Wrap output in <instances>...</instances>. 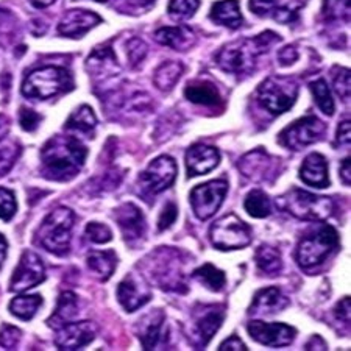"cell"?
I'll return each instance as SVG.
<instances>
[{
    "label": "cell",
    "mask_w": 351,
    "mask_h": 351,
    "mask_svg": "<svg viewBox=\"0 0 351 351\" xmlns=\"http://www.w3.org/2000/svg\"><path fill=\"white\" fill-rule=\"evenodd\" d=\"M88 149L72 136H53L41 152L43 175L47 180L69 181L82 171Z\"/></svg>",
    "instance_id": "cell-1"
},
{
    "label": "cell",
    "mask_w": 351,
    "mask_h": 351,
    "mask_svg": "<svg viewBox=\"0 0 351 351\" xmlns=\"http://www.w3.org/2000/svg\"><path fill=\"white\" fill-rule=\"evenodd\" d=\"M280 36L274 32H264L250 39H239L220 50L216 56L219 67L233 75H250L256 67L258 58L269 50L271 44L278 43Z\"/></svg>",
    "instance_id": "cell-2"
},
{
    "label": "cell",
    "mask_w": 351,
    "mask_h": 351,
    "mask_svg": "<svg viewBox=\"0 0 351 351\" xmlns=\"http://www.w3.org/2000/svg\"><path fill=\"white\" fill-rule=\"evenodd\" d=\"M147 278L169 292H188V282L183 274V259L175 248L160 247L144 259Z\"/></svg>",
    "instance_id": "cell-3"
},
{
    "label": "cell",
    "mask_w": 351,
    "mask_h": 351,
    "mask_svg": "<svg viewBox=\"0 0 351 351\" xmlns=\"http://www.w3.org/2000/svg\"><path fill=\"white\" fill-rule=\"evenodd\" d=\"M73 223H75L73 211L64 206L56 208L38 228L36 242L56 256H64L69 252Z\"/></svg>",
    "instance_id": "cell-4"
},
{
    "label": "cell",
    "mask_w": 351,
    "mask_h": 351,
    "mask_svg": "<svg viewBox=\"0 0 351 351\" xmlns=\"http://www.w3.org/2000/svg\"><path fill=\"white\" fill-rule=\"evenodd\" d=\"M339 243L336 228L328 223H320L308 231L300 239L295 252L297 264L302 269H314L326 261V258L334 252Z\"/></svg>",
    "instance_id": "cell-5"
},
{
    "label": "cell",
    "mask_w": 351,
    "mask_h": 351,
    "mask_svg": "<svg viewBox=\"0 0 351 351\" xmlns=\"http://www.w3.org/2000/svg\"><path fill=\"white\" fill-rule=\"evenodd\" d=\"M73 88L71 73L63 67L45 66L28 73L22 83V94L28 99L47 100Z\"/></svg>",
    "instance_id": "cell-6"
},
{
    "label": "cell",
    "mask_w": 351,
    "mask_h": 351,
    "mask_svg": "<svg viewBox=\"0 0 351 351\" xmlns=\"http://www.w3.org/2000/svg\"><path fill=\"white\" fill-rule=\"evenodd\" d=\"M278 206L292 217L306 222H320L328 219L334 211L330 197L315 195L302 189H291L278 198Z\"/></svg>",
    "instance_id": "cell-7"
},
{
    "label": "cell",
    "mask_w": 351,
    "mask_h": 351,
    "mask_svg": "<svg viewBox=\"0 0 351 351\" xmlns=\"http://www.w3.org/2000/svg\"><path fill=\"white\" fill-rule=\"evenodd\" d=\"M256 94L264 110H267L271 116H280L295 105L298 83L291 77L274 75L259 84Z\"/></svg>",
    "instance_id": "cell-8"
},
{
    "label": "cell",
    "mask_w": 351,
    "mask_h": 351,
    "mask_svg": "<svg viewBox=\"0 0 351 351\" xmlns=\"http://www.w3.org/2000/svg\"><path fill=\"white\" fill-rule=\"evenodd\" d=\"M209 241L217 250H241L252 242V230L236 214H228L211 226Z\"/></svg>",
    "instance_id": "cell-9"
},
{
    "label": "cell",
    "mask_w": 351,
    "mask_h": 351,
    "mask_svg": "<svg viewBox=\"0 0 351 351\" xmlns=\"http://www.w3.org/2000/svg\"><path fill=\"white\" fill-rule=\"evenodd\" d=\"M177 178V162L171 156H158L147 166L145 171L139 175V192L144 200L161 194L171 188Z\"/></svg>",
    "instance_id": "cell-10"
},
{
    "label": "cell",
    "mask_w": 351,
    "mask_h": 351,
    "mask_svg": "<svg viewBox=\"0 0 351 351\" xmlns=\"http://www.w3.org/2000/svg\"><path fill=\"white\" fill-rule=\"evenodd\" d=\"M326 125L315 116H306L292 122L280 133V144L289 150L298 152L306 149L325 138Z\"/></svg>",
    "instance_id": "cell-11"
},
{
    "label": "cell",
    "mask_w": 351,
    "mask_h": 351,
    "mask_svg": "<svg viewBox=\"0 0 351 351\" xmlns=\"http://www.w3.org/2000/svg\"><path fill=\"white\" fill-rule=\"evenodd\" d=\"M225 311L220 304H198L192 313L191 341L198 348H205L223 324Z\"/></svg>",
    "instance_id": "cell-12"
},
{
    "label": "cell",
    "mask_w": 351,
    "mask_h": 351,
    "mask_svg": "<svg viewBox=\"0 0 351 351\" xmlns=\"http://www.w3.org/2000/svg\"><path fill=\"white\" fill-rule=\"evenodd\" d=\"M228 192V183L225 180H213L198 184L191 191V205L194 214L200 220H208L219 211Z\"/></svg>",
    "instance_id": "cell-13"
},
{
    "label": "cell",
    "mask_w": 351,
    "mask_h": 351,
    "mask_svg": "<svg viewBox=\"0 0 351 351\" xmlns=\"http://www.w3.org/2000/svg\"><path fill=\"white\" fill-rule=\"evenodd\" d=\"M237 169L245 178L256 183H265L278 175L280 161L270 156L264 149H254L237 161Z\"/></svg>",
    "instance_id": "cell-14"
},
{
    "label": "cell",
    "mask_w": 351,
    "mask_h": 351,
    "mask_svg": "<svg viewBox=\"0 0 351 351\" xmlns=\"http://www.w3.org/2000/svg\"><path fill=\"white\" fill-rule=\"evenodd\" d=\"M112 217L121 230L122 239L128 245H138L139 242L144 241L147 223L143 211L138 206L133 203H123L112 211Z\"/></svg>",
    "instance_id": "cell-15"
},
{
    "label": "cell",
    "mask_w": 351,
    "mask_h": 351,
    "mask_svg": "<svg viewBox=\"0 0 351 351\" xmlns=\"http://www.w3.org/2000/svg\"><path fill=\"white\" fill-rule=\"evenodd\" d=\"M45 280V270L41 258L30 250L22 254L19 265L16 267L13 278L10 281L11 292H25L28 289L35 287Z\"/></svg>",
    "instance_id": "cell-16"
},
{
    "label": "cell",
    "mask_w": 351,
    "mask_h": 351,
    "mask_svg": "<svg viewBox=\"0 0 351 351\" xmlns=\"http://www.w3.org/2000/svg\"><path fill=\"white\" fill-rule=\"evenodd\" d=\"M138 336L144 350H166L169 342V328L162 311L144 315L138 325Z\"/></svg>",
    "instance_id": "cell-17"
},
{
    "label": "cell",
    "mask_w": 351,
    "mask_h": 351,
    "mask_svg": "<svg viewBox=\"0 0 351 351\" xmlns=\"http://www.w3.org/2000/svg\"><path fill=\"white\" fill-rule=\"evenodd\" d=\"M247 331L253 341L265 345V347H286L291 345L297 336V330L286 324H265V322L253 320L247 325Z\"/></svg>",
    "instance_id": "cell-18"
},
{
    "label": "cell",
    "mask_w": 351,
    "mask_h": 351,
    "mask_svg": "<svg viewBox=\"0 0 351 351\" xmlns=\"http://www.w3.org/2000/svg\"><path fill=\"white\" fill-rule=\"evenodd\" d=\"M97 325L94 322H71L58 328V334L55 337V345L60 350H82L94 341L97 336Z\"/></svg>",
    "instance_id": "cell-19"
},
{
    "label": "cell",
    "mask_w": 351,
    "mask_h": 351,
    "mask_svg": "<svg viewBox=\"0 0 351 351\" xmlns=\"http://www.w3.org/2000/svg\"><path fill=\"white\" fill-rule=\"evenodd\" d=\"M117 300L127 313H134L150 302L152 292L141 276L128 274L117 287Z\"/></svg>",
    "instance_id": "cell-20"
},
{
    "label": "cell",
    "mask_w": 351,
    "mask_h": 351,
    "mask_svg": "<svg viewBox=\"0 0 351 351\" xmlns=\"http://www.w3.org/2000/svg\"><path fill=\"white\" fill-rule=\"evenodd\" d=\"M186 169L188 177L194 178L197 175H206L214 171L220 162V154L216 147L205 144H194L186 152Z\"/></svg>",
    "instance_id": "cell-21"
},
{
    "label": "cell",
    "mask_w": 351,
    "mask_h": 351,
    "mask_svg": "<svg viewBox=\"0 0 351 351\" xmlns=\"http://www.w3.org/2000/svg\"><path fill=\"white\" fill-rule=\"evenodd\" d=\"M101 22L100 16L88 10H71L58 25V33L66 38H82Z\"/></svg>",
    "instance_id": "cell-22"
},
{
    "label": "cell",
    "mask_w": 351,
    "mask_h": 351,
    "mask_svg": "<svg viewBox=\"0 0 351 351\" xmlns=\"http://www.w3.org/2000/svg\"><path fill=\"white\" fill-rule=\"evenodd\" d=\"M289 306V300L286 295H282V292L278 287H265L254 293L253 303L248 314L252 315H270L281 313L282 309Z\"/></svg>",
    "instance_id": "cell-23"
},
{
    "label": "cell",
    "mask_w": 351,
    "mask_h": 351,
    "mask_svg": "<svg viewBox=\"0 0 351 351\" xmlns=\"http://www.w3.org/2000/svg\"><path fill=\"white\" fill-rule=\"evenodd\" d=\"M300 178L303 183L314 188H328L330 175H328V162L320 154H311L300 167Z\"/></svg>",
    "instance_id": "cell-24"
},
{
    "label": "cell",
    "mask_w": 351,
    "mask_h": 351,
    "mask_svg": "<svg viewBox=\"0 0 351 351\" xmlns=\"http://www.w3.org/2000/svg\"><path fill=\"white\" fill-rule=\"evenodd\" d=\"M86 69L90 72V75L105 78L116 75L121 71V66L116 61L111 47H97L88 58Z\"/></svg>",
    "instance_id": "cell-25"
},
{
    "label": "cell",
    "mask_w": 351,
    "mask_h": 351,
    "mask_svg": "<svg viewBox=\"0 0 351 351\" xmlns=\"http://www.w3.org/2000/svg\"><path fill=\"white\" fill-rule=\"evenodd\" d=\"M248 7L256 16L261 18H271L281 24L292 22L295 19V10L281 5V0H250Z\"/></svg>",
    "instance_id": "cell-26"
},
{
    "label": "cell",
    "mask_w": 351,
    "mask_h": 351,
    "mask_svg": "<svg viewBox=\"0 0 351 351\" xmlns=\"http://www.w3.org/2000/svg\"><path fill=\"white\" fill-rule=\"evenodd\" d=\"M184 97L191 104L202 106H219L222 105L219 89L211 82H192L184 89Z\"/></svg>",
    "instance_id": "cell-27"
},
{
    "label": "cell",
    "mask_w": 351,
    "mask_h": 351,
    "mask_svg": "<svg viewBox=\"0 0 351 351\" xmlns=\"http://www.w3.org/2000/svg\"><path fill=\"white\" fill-rule=\"evenodd\" d=\"M78 315V298L73 292L61 293L56 303L53 314L47 320V325L53 330H58L66 324H71Z\"/></svg>",
    "instance_id": "cell-28"
},
{
    "label": "cell",
    "mask_w": 351,
    "mask_h": 351,
    "mask_svg": "<svg viewBox=\"0 0 351 351\" xmlns=\"http://www.w3.org/2000/svg\"><path fill=\"white\" fill-rule=\"evenodd\" d=\"M156 41L175 50H186L195 43V35L186 27H162L155 33Z\"/></svg>",
    "instance_id": "cell-29"
},
{
    "label": "cell",
    "mask_w": 351,
    "mask_h": 351,
    "mask_svg": "<svg viewBox=\"0 0 351 351\" xmlns=\"http://www.w3.org/2000/svg\"><path fill=\"white\" fill-rule=\"evenodd\" d=\"M209 18L219 25H223L228 28H237L242 24V13L239 10V2H237V0H222V2H216L213 5Z\"/></svg>",
    "instance_id": "cell-30"
},
{
    "label": "cell",
    "mask_w": 351,
    "mask_h": 351,
    "mask_svg": "<svg viewBox=\"0 0 351 351\" xmlns=\"http://www.w3.org/2000/svg\"><path fill=\"white\" fill-rule=\"evenodd\" d=\"M89 270L97 276L100 281L110 280L117 267V256L112 250L106 252H89L86 258Z\"/></svg>",
    "instance_id": "cell-31"
},
{
    "label": "cell",
    "mask_w": 351,
    "mask_h": 351,
    "mask_svg": "<svg viewBox=\"0 0 351 351\" xmlns=\"http://www.w3.org/2000/svg\"><path fill=\"white\" fill-rule=\"evenodd\" d=\"M254 263L258 270L264 276H276L280 275L282 269V259L278 248L271 245H261L254 253Z\"/></svg>",
    "instance_id": "cell-32"
},
{
    "label": "cell",
    "mask_w": 351,
    "mask_h": 351,
    "mask_svg": "<svg viewBox=\"0 0 351 351\" xmlns=\"http://www.w3.org/2000/svg\"><path fill=\"white\" fill-rule=\"evenodd\" d=\"M97 127V117L94 111L88 105H82L72 112L66 122V130L71 132H80L83 134H89L93 138L94 130Z\"/></svg>",
    "instance_id": "cell-33"
},
{
    "label": "cell",
    "mask_w": 351,
    "mask_h": 351,
    "mask_svg": "<svg viewBox=\"0 0 351 351\" xmlns=\"http://www.w3.org/2000/svg\"><path fill=\"white\" fill-rule=\"evenodd\" d=\"M183 69V64L178 63V61H166V63H162L155 71V86L164 90V93H169V90L173 89L175 84L178 83Z\"/></svg>",
    "instance_id": "cell-34"
},
{
    "label": "cell",
    "mask_w": 351,
    "mask_h": 351,
    "mask_svg": "<svg viewBox=\"0 0 351 351\" xmlns=\"http://www.w3.org/2000/svg\"><path fill=\"white\" fill-rule=\"evenodd\" d=\"M41 306V295H19L11 300L10 311L11 314L16 315L21 320H32Z\"/></svg>",
    "instance_id": "cell-35"
},
{
    "label": "cell",
    "mask_w": 351,
    "mask_h": 351,
    "mask_svg": "<svg viewBox=\"0 0 351 351\" xmlns=\"http://www.w3.org/2000/svg\"><path fill=\"white\" fill-rule=\"evenodd\" d=\"M194 278L202 282L203 286H206L209 291L220 292L225 287V274L222 270H219L216 265L213 264H203L202 267H198L194 271Z\"/></svg>",
    "instance_id": "cell-36"
},
{
    "label": "cell",
    "mask_w": 351,
    "mask_h": 351,
    "mask_svg": "<svg viewBox=\"0 0 351 351\" xmlns=\"http://www.w3.org/2000/svg\"><path fill=\"white\" fill-rule=\"evenodd\" d=\"M243 208H245V211L250 214L252 217L264 219L270 216L271 202L263 191L254 189L247 195L245 202H243Z\"/></svg>",
    "instance_id": "cell-37"
},
{
    "label": "cell",
    "mask_w": 351,
    "mask_h": 351,
    "mask_svg": "<svg viewBox=\"0 0 351 351\" xmlns=\"http://www.w3.org/2000/svg\"><path fill=\"white\" fill-rule=\"evenodd\" d=\"M311 93H313V97L315 105L319 106L322 112H325L326 116H332L334 114V100L332 95L330 93V88H328L326 82L324 78H319L309 84Z\"/></svg>",
    "instance_id": "cell-38"
},
{
    "label": "cell",
    "mask_w": 351,
    "mask_h": 351,
    "mask_svg": "<svg viewBox=\"0 0 351 351\" xmlns=\"http://www.w3.org/2000/svg\"><path fill=\"white\" fill-rule=\"evenodd\" d=\"M19 155L21 147L16 141H10L8 138L0 141V175H5L11 171Z\"/></svg>",
    "instance_id": "cell-39"
},
{
    "label": "cell",
    "mask_w": 351,
    "mask_h": 351,
    "mask_svg": "<svg viewBox=\"0 0 351 351\" xmlns=\"http://www.w3.org/2000/svg\"><path fill=\"white\" fill-rule=\"evenodd\" d=\"M324 18L328 22H350V0H325Z\"/></svg>",
    "instance_id": "cell-40"
},
{
    "label": "cell",
    "mask_w": 351,
    "mask_h": 351,
    "mask_svg": "<svg viewBox=\"0 0 351 351\" xmlns=\"http://www.w3.org/2000/svg\"><path fill=\"white\" fill-rule=\"evenodd\" d=\"M200 2L198 0H171L169 2V16L175 21L191 19L195 14Z\"/></svg>",
    "instance_id": "cell-41"
},
{
    "label": "cell",
    "mask_w": 351,
    "mask_h": 351,
    "mask_svg": "<svg viewBox=\"0 0 351 351\" xmlns=\"http://www.w3.org/2000/svg\"><path fill=\"white\" fill-rule=\"evenodd\" d=\"M18 211V202L11 191L0 188V219L5 222H10Z\"/></svg>",
    "instance_id": "cell-42"
},
{
    "label": "cell",
    "mask_w": 351,
    "mask_h": 351,
    "mask_svg": "<svg viewBox=\"0 0 351 351\" xmlns=\"http://www.w3.org/2000/svg\"><path fill=\"white\" fill-rule=\"evenodd\" d=\"M84 236H86L88 241L94 243H106L112 239V233L108 226L97 222H90L86 225Z\"/></svg>",
    "instance_id": "cell-43"
},
{
    "label": "cell",
    "mask_w": 351,
    "mask_h": 351,
    "mask_svg": "<svg viewBox=\"0 0 351 351\" xmlns=\"http://www.w3.org/2000/svg\"><path fill=\"white\" fill-rule=\"evenodd\" d=\"M332 86L342 100L350 99V71L339 67L337 73L332 77Z\"/></svg>",
    "instance_id": "cell-44"
},
{
    "label": "cell",
    "mask_w": 351,
    "mask_h": 351,
    "mask_svg": "<svg viewBox=\"0 0 351 351\" xmlns=\"http://www.w3.org/2000/svg\"><path fill=\"white\" fill-rule=\"evenodd\" d=\"M22 337L21 330L11 325H3L0 330V345L7 350H13L18 347V343Z\"/></svg>",
    "instance_id": "cell-45"
},
{
    "label": "cell",
    "mask_w": 351,
    "mask_h": 351,
    "mask_svg": "<svg viewBox=\"0 0 351 351\" xmlns=\"http://www.w3.org/2000/svg\"><path fill=\"white\" fill-rule=\"evenodd\" d=\"M177 216H178L177 205H175L173 202L166 203L160 214V219H158V231H166L171 228V226L175 223V220H177Z\"/></svg>",
    "instance_id": "cell-46"
},
{
    "label": "cell",
    "mask_w": 351,
    "mask_h": 351,
    "mask_svg": "<svg viewBox=\"0 0 351 351\" xmlns=\"http://www.w3.org/2000/svg\"><path fill=\"white\" fill-rule=\"evenodd\" d=\"M127 55L132 66H138L147 55V45L138 38H133L127 43Z\"/></svg>",
    "instance_id": "cell-47"
},
{
    "label": "cell",
    "mask_w": 351,
    "mask_h": 351,
    "mask_svg": "<svg viewBox=\"0 0 351 351\" xmlns=\"http://www.w3.org/2000/svg\"><path fill=\"white\" fill-rule=\"evenodd\" d=\"M19 121H21V127L24 128L25 132H33V130L38 128L39 122L43 121V116L38 114V112L33 111V110L21 108Z\"/></svg>",
    "instance_id": "cell-48"
},
{
    "label": "cell",
    "mask_w": 351,
    "mask_h": 351,
    "mask_svg": "<svg viewBox=\"0 0 351 351\" xmlns=\"http://www.w3.org/2000/svg\"><path fill=\"white\" fill-rule=\"evenodd\" d=\"M334 315L343 324H350V297H345L337 303L336 309H334Z\"/></svg>",
    "instance_id": "cell-49"
},
{
    "label": "cell",
    "mask_w": 351,
    "mask_h": 351,
    "mask_svg": "<svg viewBox=\"0 0 351 351\" xmlns=\"http://www.w3.org/2000/svg\"><path fill=\"white\" fill-rule=\"evenodd\" d=\"M297 58H298V53L295 47H292V45H287V47L282 49L278 53V60L281 66H291L295 63Z\"/></svg>",
    "instance_id": "cell-50"
},
{
    "label": "cell",
    "mask_w": 351,
    "mask_h": 351,
    "mask_svg": "<svg viewBox=\"0 0 351 351\" xmlns=\"http://www.w3.org/2000/svg\"><path fill=\"white\" fill-rule=\"evenodd\" d=\"M220 351H245V343H243L237 336H231L230 339H226L225 342L220 345Z\"/></svg>",
    "instance_id": "cell-51"
},
{
    "label": "cell",
    "mask_w": 351,
    "mask_h": 351,
    "mask_svg": "<svg viewBox=\"0 0 351 351\" xmlns=\"http://www.w3.org/2000/svg\"><path fill=\"white\" fill-rule=\"evenodd\" d=\"M350 121H343L341 122V125L337 128V136H336V143L337 145H350Z\"/></svg>",
    "instance_id": "cell-52"
},
{
    "label": "cell",
    "mask_w": 351,
    "mask_h": 351,
    "mask_svg": "<svg viewBox=\"0 0 351 351\" xmlns=\"http://www.w3.org/2000/svg\"><path fill=\"white\" fill-rule=\"evenodd\" d=\"M350 172H351V169H350V156H348L342 161V166H341V178H342V183L345 186H350V183H351Z\"/></svg>",
    "instance_id": "cell-53"
},
{
    "label": "cell",
    "mask_w": 351,
    "mask_h": 351,
    "mask_svg": "<svg viewBox=\"0 0 351 351\" xmlns=\"http://www.w3.org/2000/svg\"><path fill=\"white\" fill-rule=\"evenodd\" d=\"M304 348L306 350H326V343L324 342V339L315 334V336L309 339V342L306 343V347Z\"/></svg>",
    "instance_id": "cell-54"
},
{
    "label": "cell",
    "mask_w": 351,
    "mask_h": 351,
    "mask_svg": "<svg viewBox=\"0 0 351 351\" xmlns=\"http://www.w3.org/2000/svg\"><path fill=\"white\" fill-rule=\"evenodd\" d=\"M10 133V119L7 116L0 114V141L7 138Z\"/></svg>",
    "instance_id": "cell-55"
},
{
    "label": "cell",
    "mask_w": 351,
    "mask_h": 351,
    "mask_svg": "<svg viewBox=\"0 0 351 351\" xmlns=\"http://www.w3.org/2000/svg\"><path fill=\"white\" fill-rule=\"evenodd\" d=\"M7 250H8V243L5 241V237L0 234V269H2L5 258H7Z\"/></svg>",
    "instance_id": "cell-56"
},
{
    "label": "cell",
    "mask_w": 351,
    "mask_h": 351,
    "mask_svg": "<svg viewBox=\"0 0 351 351\" xmlns=\"http://www.w3.org/2000/svg\"><path fill=\"white\" fill-rule=\"evenodd\" d=\"M30 2L33 7L36 8H47L49 5H52L55 2V0H30Z\"/></svg>",
    "instance_id": "cell-57"
},
{
    "label": "cell",
    "mask_w": 351,
    "mask_h": 351,
    "mask_svg": "<svg viewBox=\"0 0 351 351\" xmlns=\"http://www.w3.org/2000/svg\"><path fill=\"white\" fill-rule=\"evenodd\" d=\"M128 2L134 5V7H147V5L154 3L155 0H128Z\"/></svg>",
    "instance_id": "cell-58"
},
{
    "label": "cell",
    "mask_w": 351,
    "mask_h": 351,
    "mask_svg": "<svg viewBox=\"0 0 351 351\" xmlns=\"http://www.w3.org/2000/svg\"><path fill=\"white\" fill-rule=\"evenodd\" d=\"M95 2H100V3H106V2H110V0H95Z\"/></svg>",
    "instance_id": "cell-59"
}]
</instances>
